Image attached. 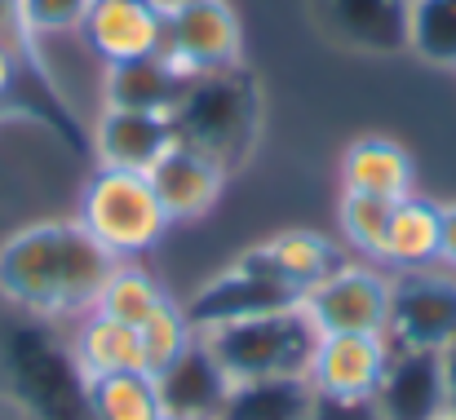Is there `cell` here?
<instances>
[{"instance_id":"obj_18","label":"cell","mask_w":456,"mask_h":420,"mask_svg":"<svg viewBox=\"0 0 456 420\" xmlns=\"http://www.w3.org/2000/svg\"><path fill=\"white\" fill-rule=\"evenodd\" d=\"M439 235H444V199L435 195H403L390 204V226H386V248L381 266L390 275L399 271H421L439 266Z\"/></svg>"},{"instance_id":"obj_23","label":"cell","mask_w":456,"mask_h":420,"mask_svg":"<svg viewBox=\"0 0 456 420\" xmlns=\"http://www.w3.org/2000/svg\"><path fill=\"white\" fill-rule=\"evenodd\" d=\"M138 341H142V363H147L151 376L173 372V368L195 350L200 332H195V323H191L182 296H168L147 323H138Z\"/></svg>"},{"instance_id":"obj_19","label":"cell","mask_w":456,"mask_h":420,"mask_svg":"<svg viewBox=\"0 0 456 420\" xmlns=\"http://www.w3.org/2000/svg\"><path fill=\"white\" fill-rule=\"evenodd\" d=\"M159 390H164V412L182 420H217L226 394H231V381L226 372L213 363V354L195 341V350L159 376Z\"/></svg>"},{"instance_id":"obj_11","label":"cell","mask_w":456,"mask_h":420,"mask_svg":"<svg viewBox=\"0 0 456 420\" xmlns=\"http://www.w3.org/2000/svg\"><path fill=\"white\" fill-rule=\"evenodd\" d=\"M173 141H177L173 111L98 107V120H94V159L102 168H138V173H147Z\"/></svg>"},{"instance_id":"obj_22","label":"cell","mask_w":456,"mask_h":420,"mask_svg":"<svg viewBox=\"0 0 456 420\" xmlns=\"http://www.w3.org/2000/svg\"><path fill=\"white\" fill-rule=\"evenodd\" d=\"M168 296H173V292H168V287L159 283V275H151L142 262H116L111 275L98 287L94 310H98V314H111V319H120V323H129V327H138V323L151 319Z\"/></svg>"},{"instance_id":"obj_25","label":"cell","mask_w":456,"mask_h":420,"mask_svg":"<svg viewBox=\"0 0 456 420\" xmlns=\"http://www.w3.org/2000/svg\"><path fill=\"white\" fill-rule=\"evenodd\" d=\"M386 226H390V199L359 195V190H341V199H337V230H341V244H346L354 257L381 266Z\"/></svg>"},{"instance_id":"obj_2","label":"cell","mask_w":456,"mask_h":420,"mask_svg":"<svg viewBox=\"0 0 456 420\" xmlns=\"http://www.w3.org/2000/svg\"><path fill=\"white\" fill-rule=\"evenodd\" d=\"M71 217L116 262H142L173 230L168 213L159 208L151 177L138 173V168H102L98 164L89 173V182L80 186Z\"/></svg>"},{"instance_id":"obj_7","label":"cell","mask_w":456,"mask_h":420,"mask_svg":"<svg viewBox=\"0 0 456 420\" xmlns=\"http://www.w3.org/2000/svg\"><path fill=\"white\" fill-rule=\"evenodd\" d=\"M456 336V271L421 266L390 275V323L386 341L395 350L439 354Z\"/></svg>"},{"instance_id":"obj_30","label":"cell","mask_w":456,"mask_h":420,"mask_svg":"<svg viewBox=\"0 0 456 420\" xmlns=\"http://www.w3.org/2000/svg\"><path fill=\"white\" fill-rule=\"evenodd\" d=\"M435 420H456V416H452V412H439V416H435Z\"/></svg>"},{"instance_id":"obj_6","label":"cell","mask_w":456,"mask_h":420,"mask_svg":"<svg viewBox=\"0 0 456 420\" xmlns=\"http://www.w3.org/2000/svg\"><path fill=\"white\" fill-rule=\"evenodd\" d=\"M186 80L244 67V22L231 0H164V49Z\"/></svg>"},{"instance_id":"obj_12","label":"cell","mask_w":456,"mask_h":420,"mask_svg":"<svg viewBox=\"0 0 456 420\" xmlns=\"http://www.w3.org/2000/svg\"><path fill=\"white\" fill-rule=\"evenodd\" d=\"M262 275H271L275 283H284L293 296H302L310 283H319L323 275H332L341 262H346V244L323 235V230H305V226H293V230H275L266 235L262 244H253L244 253Z\"/></svg>"},{"instance_id":"obj_9","label":"cell","mask_w":456,"mask_h":420,"mask_svg":"<svg viewBox=\"0 0 456 420\" xmlns=\"http://www.w3.org/2000/svg\"><path fill=\"white\" fill-rule=\"evenodd\" d=\"M226 173L231 168L222 159H213L208 150H200V146H191V141H182V138L147 168L155 195H159V208L168 213L173 226L204 222L217 208L222 190H226Z\"/></svg>"},{"instance_id":"obj_24","label":"cell","mask_w":456,"mask_h":420,"mask_svg":"<svg viewBox=\"0 0 456 420\" xmlns=\"http://www.w3.org/2000/svg\"><path fill=\"white\" fill-rule=\"evenodd\" d=\"M403 49L430 67L456 71V0H408Z\"/></svg>"},{"instance_id":"obj_3","label":"cell","mask_w":456,"mask_h":420,"mask_svg":"<svg viewBox=\"0 0 456 420\" xmlns=\"http://www.w3.org/2000/svg\"><path fill=\"white\" fill-rule=\"evenodd\" d=\"M200 345L213 354V363L226 372L231 385H244V381L305 376L314 332L293 301V305H275V310H262V314H244V319L200 327Z\"/></svg>"},{"instance_id":"obj_20","label":"cell","mask_w":456,"mask_h":420,"mask_svg":"<svg viewBox=\"0 0 456 420\" xmlns=\"http://www.w3.org/2000/svg\"><path fill=\"white\" fill-rule=\"evenodd\" d=\"M314 390L305 376H275V381H244L231 385L217 420H310Z\"/></svg>"},{"instance_id":"obj_31","label":"cell","mask_w":456,"mask_h":420,"mask_svg":"<svg viewBox=\"0 0 456 420\" xmlns=\"http://www.w3.org/2000/svg\"><path fill=\"white\" fill-rule=\"evenodd\" d=\"M159 420H182V416H168V412H164V416H159Z\"/></svg>"},{"instance_id":"obj_4","label":"cell","mask_w":456,"mask_h":420,"mask_svg":"<svg viewBox=\"0 0 456 420\" xmlns=\"http://www.w3.org/2000/svg\"><path fill=\"white\" fill-rule=\"evenodd\" d=\"M173 120H177V138L208 150L231 168L240 155H248V141L257 133V89L244 67L191 80Z\"/></svg>"},{"instance_id":"obj_16","label":"cell","mask_w":456,"mask_h":420,"mask_svg":"<svg viewBox=\"0 0 456 420\" xmlns=\"http://www.w3.org/2000/svg\"><path fill=\"white\" fill-rule=\"evenodd\" d=\"M186 76L164 58H134V62H111L98 71V107H120V111H177L186 93Z\"/></svg>"},{"instance_id":"obj_5","label":"cell","mask_w":456,"mask_h":420,"mask_svg":"<svg viewBox=\"0 0 456 420\" xmlns=\"http://www.w3.org/2000/svg\"><path fill=\"white\" fill-rule=\"evenodd\" d=\"M297 310L314 336L363 332L386 336L390 323V271L363 257H346L332 275L310 283L297 296Z\"/></svg>"},{"instance_id":"obj_8","label":"cell","mask_w":456,"mask_h":420,"mask_svg":"<svg viewBox=\"0 0 456 420\" xmlns=\"http://www.w3.org/2000/svg\"><path fill=\"white\" fill-rule=\"evenodd\" d=\"M395 345L386 336H363V332H337V336H314V350L305 359V385L314 399L328 403H372L377 385L390 368Z\"/></svg>"},{"instance_id":"obj_1","label":"cell","mask_w":456,"mask_h":420,"mask_svg":"<svg viewBox=\"0 0 456 420\" xmlns=\"http://www.w3.org/2000/svg\"><path fill=\"white\" fill-rule=\"evenodd\" d=\"M116 257L76 217H40L0 239V301L27 323L67 327L94 310Z\"/></svg>"},{"instance_id":"obj_15","label":"cell","mask_w":456,"mask_h":420,"mask_svg":"<svg viewBox=\"0 0 456 420\" xmlns=\"http://www.w3.org/2000/svg\"><path fill=\"white\" fill-rule=\"evenodd\" d=\"M323 31L363 53H395L403 49L408 31V0H314Z\"/></svg>"},{"instance_id":"obj_27","label":"cell","mask_w":456,"mask_h":420,"mask_svg":"<svg viewBox=\"0 0 456 420\" xmlns=\"http://www.w3.org/2000/svg\"><path fill=\"white\" fill-rule=\"evenodd\" d=\"M439 385H444V412L456 416V336L439 350Z\"/></svg>"},{"instance_id":"obj_13","label":"cell","mask_w":456,"mask_h":420,"mask_svg":"<svg viewBox=\"0 0 456 420\" xmlns=\"http://www.w3.org/2000/svg\"><path fill=\"white\" fill-rule=\"evenodd\" d=\"M62 345H67V359L80 381L116 376V372H147L138 327H129L111 314H98V310H85L80 319H71Z\"/></svg>"},{"instance_id":"obj_26","label":"cell","mask_w":456,"mask_h":420,"mask_svg":"<svg viewBox=\"0 0 456 420\" xmlns=\"http://www.w3.org/2000/svg\"><path fill=\"white\" fill-rule=\"evenodd\" d=\"M94 0H9L13 22L22 36L36 40H62V36H80L85 18H89Z\"/></svg>"},{"instance_id":"obj_17","label":"cell","mask_w":456,"mask_h":420,"mask_svg":"<svg viewBox=\"0 0 456 420\" xmlns=\"http://www.w3.org/2000/svg\"><path fill=\"white\" fill-rule=\"evenodd\" d=\"M377 420H435L444 412L439 385V354L426 350H395L390 368L377 385Z\"/></svg>"},{"instance_id":"obj_29","label":"cell","mask_w":456,"mask_h":420,"mask_svg":"<svg viewBox=\"0 0 456 420\" xmlns=\"http://www.w3.org/2000/svg\"><path fill=\"white\" fill-rule=\"evenodd\" d=\"M13 76H18V67H13V53H9V44L0 40V98L13 89Z\"/></svg>"},{"instance_id":"obj_10","label":"cell","mask_w":456,"mask_h":420,"mask_svg":"<svg viewBox=\"0 0 456 420\" xmlns=\"http://www.w3.org/2000/svg\"><path fill=\"white\" fill-rule=\"evenodd\" d=\"M80 40L102 67L151 58L164 49V0H94Z\"/></svg>"},{"instance_id":"obj_28","label":"cell","mask_w":456,"mask_h":420,"mask_svg":"<svg viewBox=\"0 0 456 420\" xmlns=\"http://www.w3.org/2000/svg\"><path fill=\"white\" fill-rule=\"evenodd\" d=\"M439 266L456 271V199L444 204V235H439Z\"/></svg>"},{"instance_id":"obj_14","label":"cell","mask_w":456,"mask_h":420,"mask_svg":"<svg viewBox=\"0 0 456 420\" xmlns=\"http://www.w3.org/2000/svg\"><path fill=\"white\" fill-rule=\"evenodd\" d=\"M341 190L377 195V199H403L417 190V159L399 138L386 133H359L341 150Z\"/></svg>"},{"instance_id":"obj_21","label":"cell","mask_w":456,"mask_h":420,"mask_svg":"<svg viewBox=\"0 0 456 420\" xmlns=\"http://www.w3.org/2000/svg\"><path fill=\"white\" fill-rule=\"evenodd\" d=\"M85 403L94 420H159L164 416V390L151 372H116L85 381Z\"/></svg>"}]
</instances>
